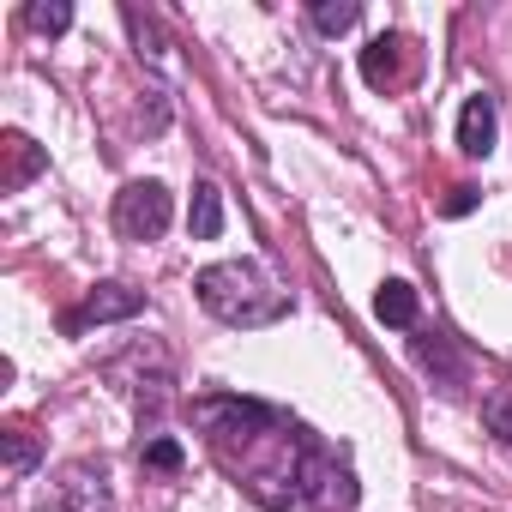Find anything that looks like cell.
<instances>
[{
	"mask_svg": "<svg viewBox=\"0 0 512 512\" xmlns=\"http://www.w3.org/2000/svg\"><path fill=\"white\" fill-rule=\"evenodd\" d=\"M482 422H488V428L512 446V404H506V398H488V404H482Z\"/></svg>",
	"mask_w": 512,
	"mask_h": 512,
	"instance_id": "obj_15",
	"label": "cell"
},
{
	"mask_svg": "<svg viewBox=\"0 0 512 512\" xmlns=\"http://www.w3.org/2000/svg\"><path fill=\"white\" fill-rule=\"evenodd\" d=\"M494 127H500V121H494V97L476 91V97L458 109V151H464V157H488V151H494Z\"/></svg>",
	"mask_w": 512,
	"mask_h": 512,
	"instance_id": "obj_8",
	"label": "cell"
},
{
	"mask_svg": "<svg viewBox=\"0 0 512 512\" xmlns=\"http://www.w3.org/2000/svg\"><path fill=\"white\" fill-rule=\"evenodd\" d=\"M470 205H476V187H470V181H458V187L446 193V205H440V217H464Z\"/></svg>",
	"mask_w": 512,
	"mask_h": 512,
	"instance_id": "obj_16",
	"label": "cell"
},
{
	"mask_svg": "<svg viewBox=\"0 0 512 512\" xmlns=\"http://www.w3.org/2000/svg\"><path fill=\"white\" fill-rule=\"evenodd\" d=\"M55 506H61V512H115L109 470H103V464H91V458L67 464V470H61V482H55Z\"/></svg>",
	"mask_w": 512,
	"mask_h": 512,
	"instance_id": "obj_5",
	"label": "cell"
},
{
	"mask_svg": "<svg viewBox=\"0 0 512 512\" xmlns=\"http://www.w3.org/2000/svg\"><path fill=\"white\" fill-rule=\"evenodd\" d=\"M0 157H7V169H0V187L7 193H19V187H31L43 169H49V157H43V145H31L25 133H7L0 139Z\"/></svg>",
	"mask_w": 512,
	"mask_h": 512,
	"instance_id": "obj_7",
	"label": "cell"
},
{
	"mask_svg": "<svg viewBox=\"0 0 512 512\" xmlns=\"http://www.w3.org/2000/svg\"><path fill=\"white\" fill-rule=\"evenodd\" d=\"M266 446H272V458H247L241 464V482L260 506H272V512H350L356 506L350 470L308 428H296V422H284L272 410Z\"/></svg>",
	"mask_w": 512,
	"mask_h": 512,
	"instance_id": "obj_1",
	"label": "cell"
},
{
	"mask_svg": "<svg viewBox=\"0 0 512 512\" xmlns=\"http://www.w3.org/2000/svg\"><path fill=\"white\" fill-rule=\"evenodd\" d=\"M362 19V7H356V0H344V7H332V0H320V7H314V25L326 31V37H344L350 25Z\"/></svg>",
	"mask_w": 512,
	"mask_h": 512,
	"instance_id": "obj_13",
	"label": "cell"
},
{
	"mask_svg": "<svg viewBox=\"0 0 512 512\" xmlns=\"http://www.w3.org/2000/svg\"><path fill=\"white\" fill-rule=\"evenodd\" d=\"M25 25L43 31V37H61L73 25V7H67V0H37V7H25Z\"/></svg>",
	"mask_w": 512,
	"mask_h": 512,
	"instance_id": "obj_11",
	"label": "cell"
},
{
	"mask_svg": "<svg viewBox=\"0 0 512 512\" xmlns=\"http://www.w3.org/2000/svg\"><path fill=\"white\" fill-rule=\"evenodd\" d=\"M410 67H416L410 37H374V43L362 49V79H368L374 91H398V85L410 79Z\"/></svg>",
	"mask_w": 512,
	"mask_h": 512,
	"instance_id": "obj_6",
	"label": "cell"
},
{
	"mask_svg": "<svg viewBox=\"0 0 512 512\" xmlns=\"http://www.w3.org/2000/svg\"><path fill=\"white\" fill-rule=\"evenodd\" d=\"M374 320L380 326H416V290L404 278H386L380 296H374Z\"/></svg>",
	"mask_w": 512,
	"mask_h": 512,
	"instance_id": "obj_10",
	"label": "cell"
},
{
	"mask_svg": "<svg viewBox=\"0 0 512 512\" xmlns=\"http://www.w3.org/2000/svg\"><path fill=\"white\" fill-rule=\"evenodd\" d=\"M145 308V290H133V284H97L67 320H61V332L67 338H79V332H91V326H109V320H133Z\"/></svg>",
	"mask_w": 512,
	"mask_h": 512,
	"instance_id": "obj_4",
	"label": "cell"
},
{
	"mask_svg": "<svg viewBox=\"0 0 512 512\" xmlns=\"http://www.w3.org/2000/svg\"><path fill=\"white\" fill-rule=\"evenodd\" d=\"M199 290V308L223 326H272L290 314V296L253 266V260H223V266H205L193 278Z\"/></svg>",
	"mask_w": 512,
	"mask_h": 512,
	"instance_id": "obj_2",
	"label": "cell"
},
{
	"mask_svg": "<svg viewBox=\"0 0 512 512\" xmlns=\"http://www.w3.org/2000/svg\"><path fill=\"white\" fill-rule=\"evenodd\" d=\"M0 446H7V476H25V470L37 464V440H31V428H7V434H0Z\"/></svg>",
	"mask_w": 512,
	"mask_h": 512,
	"instance_id": "obj_12",
	"label": "cell"
},
{
	"mask_svg": "<svg viewBox=\"0 0 512 512\" xmlns=\"http://www.w3.org/2000/svg\"><path fill=\"white\" fill-rule=\"evenodd\" d=\"M169 217H175V205H169V187L163 181H127L115 193V229L127 241H157L169 229Z\"/></svg>",
	"mask_w": 512,
	"mask_h": 512,
	"instance_id": "obj_3",
	"label": "cell"
},
{
	"mask_svg": "<svg viewBox=\"0 0 512 512\" xmlns=\"http://www.w3.org/2000/svg\"><path fill=\"white\" fill-rule=\"evenodd\" d=\"M145 464H151V470H181V464H187V452H181L169 434H157V440H145Z\"/></svg>",
	"mask_w": 512,
	"mask_h": 512,
	"instance_id": "obj_14",
	"label": "cell"
},
{
	"mask_svg": "<svg viewBox=\"0 0 512 512\" xmlns=\"http://www.w3.org/2000/svg\"><path fill=\"white\" fill-rule=\"evenodd\" d=\"M187 229L199 241H217L223 235V193L211 181H193V205H187Z\"/></svg>",
	"mask_w": 512,
	"mask_h": 512,
	"instance_id": "obj_9",
	"label": "cell"
}]
</instances>
